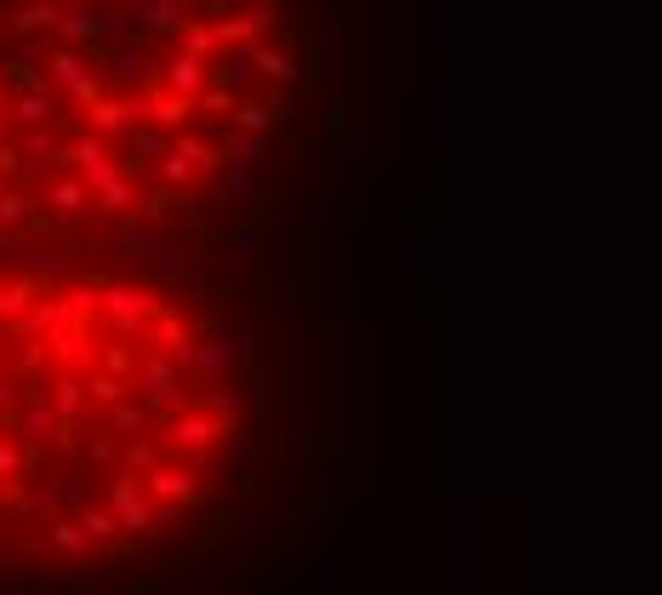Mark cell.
<instances>
[{
	"label": "cell",
	"instance_id": "cell-1",
	"mask_svg": "<svg viewBox=\"0 0 662 595\" xmlns=\"http://www.w3.org/2000/svg\"><path fill=\"white\" fill-rule=\"evenodd\" d=\"M315 476L223 281L0 253V595H223Z\"/></svg>",
	"mask_w": 662,
	"mask_h": 595
},
{
	"label": "cell",
	"instance_id": "cell-2",
	"mask_svg": "<svg viewBox=\"0 0 662 595\" xmlns=\"http://www.w3.org/2000/svg\"><path fill=\"white\" fill-rule=\"evenodd\" d=\"M326 74L309 0H0V253L228 258Z\"/></svg>",
	"mask_w": 662,
	"mask_h": 595
}]
</instances>
